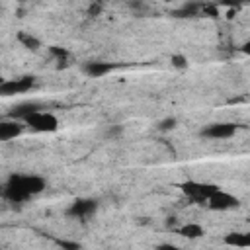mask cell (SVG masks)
<instances>
[{
	"mask_svg": "<svg viewBox=\"0 0 250 250\" xmlns=\"http://www.w3.org/2000/svg\"><path fill=\"white\" fill-rule=\"evenodd\" d=\"M47 188L45 178L37 174H10L8 180L4 182L0 193L4 199L12 203H23L29 197L41 193Z\"/></svg>",
	"mask_w": 250,
	"mask_h": 250,
	"instance_id": "6da1fadb",
	"label": "cell"
},
{
	"mask_svg": "<svg viewBox=\"0 0 250 250\" xmlns=\"http://www.w3.org/2000/svg\"><path fill=\"white\" fill-rule=\"evenodd\" d=\"M217 188H219V186H215V184H205V182H195V180H188V182L180 184V189H182V193L188 197V201L199 203V205L207 203L209 195H211Z\"/></svg>",
	"mask_w": 250,
	"mask_h": 250,
	"instance_id": "7a4b0ae2",
	"label": "cell"
},
{
	"mask_svg": "<svg viewBox=\"0 0 250 250\" xmlns=\"http://www.w3.org/2000/svg\"><path fill=\"white\" fill-rule=\"evenodd\" d=\"M23 123H25L29 129L37 131V133H55V131L59 129V119H57V115H53L51 111H43V109L33 111L31 115H27V117L23 119Z\"/></svg>",
	"mask_w": 250,
	"mask_h": 250,
	"instance_id": "3957f363",
	"label": "cell"
},
{
	"mask_svg": "<svg viewBox=\"0 0 250 250\" xmlns=\"http://www.w3.org/2000/svg\"><path fill=\"white\" fill-rule=\"evenodd\" d=\"M96 211H98V199H92V197H78V199H74V201L66 207L64 215L70 217V219L88 221Z\"/></svg>",
	"mask_w": 250,
	"mask_h": 250,
	"instance_id": "277c9868",
	"label": "cell"
},
{
	"mask_svg": "<svg viewBox=\"0 0 250 250\" xmlns=\"http://www.w3.org/2000/svg\"><path fill=\"white\" fill-rule=\"evenodd\" d=\"M37 86V78L33 74H25L20 78L12 80H2L0 84V96H16V94H25Z\"/></svg>",
	"mask_w": 250,
	"mask_h": 250,
	"instance_id": "5b68a950",
	"label": "cell"
},
{
	"mask_svg": "<svg viewBox=\"0 0 250 250\" xmlns=\"http://www.w3.org/2000/svg\"><path fill=\"white\" fill-rule=\"evenodd\" d=\"M236 131H238V125H236V123L219 121V123H209L207 127H203V129H201V137L219 141V139H230Z\"/></svg>",
	"mask_w": 250,
	"mask_h": 250,
	"instance_id": "8992f818",
	"label": "cell"
},
{
	"mask_svg": "<svg viewBox=\"0 0 250 250\" xmlns=\"http://www.w3.org/2000/svg\"><path fill=\"white\" fill-rule=\"evenodd\" d=\"M238 197H234L232 193H229V191H225V189H221V188H217L211 195H209V199H207V205H209V209H213V211H229V209H234V207H238Z\"/></svg>",
	"mask_w": 250,
	"mask_h": 250,
	"instance_id": "52a82bcc",
	"label": "cell"
},
{
	"mask_svg": "<svg viewBox=\"0 0 250 250\" xmlns=\"http://www.w3.org/2000/svg\"><path fill=\"white\" fill-rule=\"evenodd\" d=\"M25 129V123L23 121H18V119H6V121H0V143L4 141H12L16 137H20Z\"/></svg>",
	"mask_w": 250,
	"mask_h": 250,
	"instance_id": "ba28073f",
	"label": "cell"
},
{
	"mask_svg": "<svg viewBox=\"0 0 250 250\" xmlns=\"http://www.w3.org/2000/svg\"><path fill=\"white\" fill-rule=\"evenodd\" d=\"M115 68V64L105 62V61H88L82 64V72L90 78H102L105 74H109Z\"/></svg>",
	"mask_w": 250,
	"mask_h": 250,
	"instance_id": "9c48e42d",
	"label": "cell"
},
{
	"mask_svg": "<svg viewBox=\"0 0 250 250\" xmlns=\"http://www.w3.org/2000/svg\"><path fill=\"white\" fill-rule=\"evenodd\" d=\"M39 109H43V104H39V102H20V104L12 105V109L8 111V117L23 121L27 115H31L33 111H39Z\"/></svg>",
	"mask_w": 250,
	"mask_h": 250,
	"instance_id": "30bf717a",
	"label": "cell"
},
{
	"mask_svg": "<svg viewBox=\"0 0 250 250\" xmlns=\"http://www.w3.org/2000/svg\"><path fill=\"white\" fill-rule=\"evenodd\" d=\"M201 8H203V2H188L182 8L174 10L172 16L174 18H197L201 16Z\"/></svg>",
	"mask_w": 250,
	"mask_h": 250,
	"instance_id": "8fae6325",
	"label": "cell"
},
{
	"mask_svg": "<svg viewBox=\"0 0 250 250\" xmlns=\"http://www.w3.org/2000/svg\"><path fill=\"white\" fill-rule=\"evenodd\" d=\"M16 39L20 41V45L21 47H25L27 51H39L41 49V41L35 37V35H31L29 31H18V35H16Z\"/></svg>",
	"mask_w": 250,
	"mask_h": 250,
	"instance_id": "7c38bea8",
	"label": "cell"
},
{
	"mask_svg": "<svg viewBox=\"0 0 250 250\" xmlns=\"http://www.w3.org/2000/svg\"><path fill=\"white\" fill-rule=\"evenodd\" d=\"M178 234H180V236H184V238L195 240V238L203 236V234H205V230H203V227H201V225H197V223H188V225H184V227H180V229H178Z\"/></svg>",
	"mask_w": 250,
	"mask_h": 250,
	"instance_id": "4fadbf2b",
	"label": "cell"
},
{
	"mask_svg": "<svg viewBox=\"0 0 250 250\" xmlns=\"http://www.w3.org/2000/svg\"><path fill=\"white\" fill-rule=\"evenodd\" d=\"M225 244L236 246V248H248L250 246V236L246 232H229L225 236Z\"/></svg>",
	"mask_w": 250,
	"mask_h": 250,
	"instance_id": "5bb4252c",
	"label": "cell"
},
{
	"mask_svg": "<svg viewBox=\"0 0 250 250\" xmlns=\"http://www.w3.org/2000/svg\"><path fill=\"white\" fill-rule=\"evenodd\" d=\"M49 53L57 59V62H59L57 66H59V68H66V66L70 64V53H68L66 49L57 47V45H51V47H49Z\"/></svg>",
	"mask_w": 250,
	"mask_h": 250,
	"instance_id": "9a60e30c",
	"label": "cell"
},
{
	"mask_svg": "<svg viewBox=\"0 0 250 250\" xmlns=\"http://www.w3.org/2000/svg\"><path fill=\"white\" fill-rule=\"evenodd\" d=\"M176 123H178L176 117H166V119H162V121L158 123V131H172V129L176 127Z\"/></svg>",
	"mask_w": 250,
	"mask_h": 250,
	"instance_id": "2e32d148",
	"label": "cell"
},
{
	"mask_svg": "<svg viewBox=\"0 0 250 250\" xmlns=\"http://www.w3.org/2000/svg\"><path fill=\"white\" fill-rule=\"evenodd\" d=\"M170 62H172V66H176V68H188V59H186L184 55H172V57H170Z\"/></svg>",
	"mask_w": 250,
	"mask_h": 250,
	"instance_id": "e0dca14e",
	"label": "cell"
},
{
	"mask_svg": "<svg viewBox=\"0 0 250 250\" xmlns=\"http://www.w3.org/2000/svg\"><path fill=\"white\" fill-rule=\"evenodd\" d=\"M55 244L61 246V248H64V250H78L82 246L80 242H72V240H55Z\"/></svg>",
	"mask_w": 250,
	"mask_h": 250,
	"instance_id": "ac0fdd59",
	"label": "cell"
},
{
	"mask_svg": "<svg viewBox=\"0 0 250 250\" xmlns=\"http://www.w3.org/2000/svg\"><path fill=\"white\" fill-rule=\"evenodd\" d=\"M102 14V4L98 0H92V4L88 6V16L90 18H98Z\"/></svg>",
	"mask_w": 250,
	"mask_h": 250,
	"instance_id": "d6986e66",
	"label": "cell"
},
{
	"mask_svg": "<svg viewBox=\"0 0 250 250\" xmlns=\"http://www.w3.org/2000/svg\"><path fill=\"white\" fill-rule=\"evenodd\" d=\"M217 2L223 4V6H229V8H240V6L248 4L250 0H217Z\"/></svg>",
	"mask_w": 250,
	"mask_h": 250,
	"instance_id": "ffe728a7",
	"label": "cell"
},
{
	"mask_svg": "<svg viewBox=\"0 0 250 250\" xmlns=\"http://www.w3.org/2000/svg\"><path fill=\"white\" fill-rule=\"evenodd\" d=\"M121 131H123V129H121L119 125H113V127H109V129L105 131V137H109V139H115V137H119V135H121Z\"/></svg>",
	"mask_w": 250,
	"mask_h": 250,
	"instance_id": "44dd1931",
	"label": "cell"
},
{
	"mask_svg": "<svg viewBox=\"0 0 250 250\" xmlns=\"http://www.w3.org/2000/svg\"><path fill=\"white\" fill-rule=\"evenodd\" d=\"M158 248H166V250H174V244H158Z\"/></svg>",
	"mask_w": 250,
	"mask_h": 250,
	"instance_id": "7402d4cb",
	"label": "cell"
},
{
	"mask_svg": "<svg viewBox=\"0 0 250 250\" xmlns=\"http://www.w3.org/2000/svg\"><path fill=\"white\" fill-rule=\"evenodd\" d=\"M2 80H4V78H2V76H0V84H2Z\"/></svg>",
	"mask_w": 250,
	"mask_h": 250,
	"instance_id": "603a6c76",
	"label": "cell"
}]
</instances>
